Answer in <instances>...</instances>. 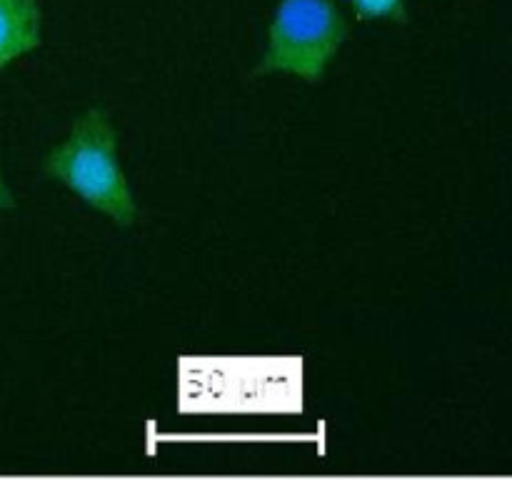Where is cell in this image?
Returning <instances> with one entry per match:
<instances>
[{
  "label": "cell",
  "mask_w": 512,
  "mask_h": 480,
  "mask_svg": "<svg viewBox=\"0 0 512 480\" xmlns=\"http://www.w3.org/2000/svg\"><path fill=\"white\" fill-rule=\"evenodd\" d=\"M45 170L118 223L138 220L133 193L118 163V135L100 110H88L45 158Z\"/></svg>",
  "instance_id": "obj_1"
},
{
  "label": "cell",
  "mask_w": 512,
  "mask_h": 480,
  "mask_svg": "<svg viewBox=\"0 0 512 480\" xmlns=\"http://www.w3.org/2000/svg\"><path fill=\"white\" fill-rule=\"evenodd\" d=\"M345 33L348 25L333 0H280L268 30V48L255 73L285 70L318 83Z\"/></svg>",
  "instance_id": "obj_2"
},
{
  "label": "cell",
  "mask_w": 512,
  "mask_h": 480,
  "mask_svg": "<svg viewBox=\"0 0 512 480\" xmlns=\"http://www.w3.org/2000/svg\"><path fill=\"white\" fill-rule=\"evenodd\" d=\"M38 0H0V68L40 45Z\"/></svg>",
  "instance_id": "obj_3"
},
{
  "label": "cell",
  "mask_w": 512,
  "mask_h": 480,
  "mask_svg": "<svg viewBox=\"0 0 512 480\" xmlns=\"http://www.w3.org/2000/svg\"><path fill=\"white\" fill-rule=\"evenodd\" d=\"M360 18H398L405 20V0H353Z\"/></svg>",
  "instance_id": "obj_4"
},
{
  "label": "cell",
  "mask_w": 512,
  "mask_h": 480,
  "mask_svg": "<svg viewBox=\"0 0 512 480\" xmlns=\"http://www.w3.org/2000/svg\"><path fill=\"white\" fill-rule=\"evenodd\" d=\"M13 205H15L13 193L8 190V185H5V180H3V173H0V210L13 208Z\"/></svg>",
  "instance_id": "obj_5"
}]
</instances>
